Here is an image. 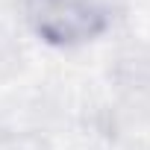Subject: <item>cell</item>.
<instances>
[{
    "instance_id": "6da1fadb",
    "label": "cell",
    "mask_w": 150,
    "mask_h": 150,
    "mask_svg": "<svg viewBox=\"0 0 150 150\" xmlns=\"http://www.w3.org/2000/svg\"><path fill=\"white\" fill-rule=\"evenodd\" d=\"M30 21L47 41L77 44L94 38L106 27V9H100L94 0H35Z\"/></svg>"
}]
</instances>
